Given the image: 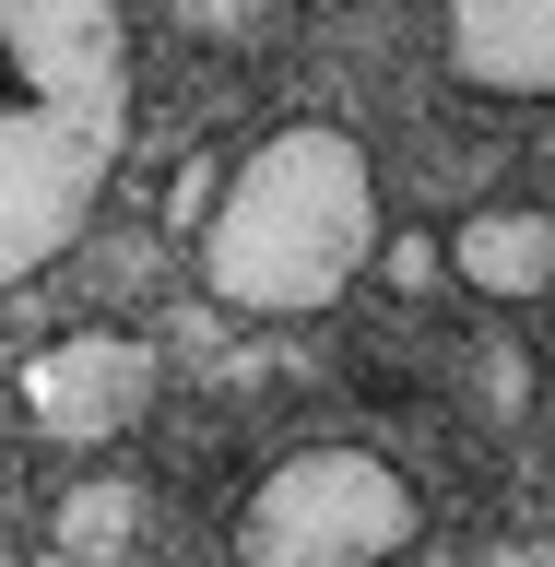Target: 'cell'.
<instances>
[{"label":"cell","instance_id":"3","mask_svg":"<svg viewBox=\"0 0 555 567\" xmlns=\"http://www.w3.org/2000/svg\"><path fill=\"white\" fill-rule=\"evenodd\" d=\"M414 532H425L414 473L390 450H354V437L284 450L237 496V567H390L414 556Z\"/></svg>","mask_w":555,"mask_h":567},{"label":"cell","instance_id":"2","mask_svg":"<svg viewBox=\"0 0 555 567\" xmlns=\"http://www.w3.org/2000/svg\"><path fill=\"white\" fill-rule=\"evenodd\" d=\"M390 202L367 142L331 131V118H284L213 177L202 202V296L225 319H319L367 284V248H379Z\"/></svg>","mask_w":555,"mask_h":567},{"label":"cell","instance_id":"8","mask_svg":"<svg viewBox=\"0 0 555 567\" xmlns=\"http://www.w3.org/2000/svg\"><path fill=\"white\" fill-rule=\"evenodd\" d=\"M177 24H202V35H260L273 24V0H166Z\"/></svg>","mask_w":555,"mask_h":567},{"label":"cell","instance_id":"5","mask_svg":"<svg viewBox=\"0 0 555 567\" xmlns=\"http://www.w3.org/2000/svg\"><path fill=\"white\" fill-rule=\"evenodd\" d=\"M438 272L461 296H485V308H532L555 296V202H473L438 237Z\"/></svg>","mask_w":555,"mask_h":567},{"label":"cell","instance_id":"6","mask_svg":"<svg viewBox=\"0 0 555 567\" xmlns=\"http://www.w3.org/2000/svg\"><path fill=\"white\" fill-rule=\"evenodd\" d=\"M438 48L485 95H555V0H438Z\"/></svg>","mask_w":555,"mask_h":567},{"label":"cell","instance_id":"7","mask_svg":"<svg viewBox=\"0 0 555 567\" xmlns=\"http://www.w3.org/2000/svg\"><path fill=\"white\" fill-rule=\"evenodd\" d=\"M367 284H390V296H438V225H379Z\"/></svg>","mask_w":555,"mask_h":567},{"label":"cell","instance_id":"4","mask_svg":"<svg viewBox=\"0 0 555 567\" xmlns=\"http://www.w3.org/2000/svg\"><path fill=\"white\" fill-rule=\"evenodd\" d=\"M154 390H166V354L142 343V331H119V319H71L60 343L24 354L12 402H24V425L48 437V450H119V437L154 414Z\"/></svg>","mask_w":555,"mask_h":567},{"label":"cell","instance_id":"9","mask_svg":"<svg viewBox=\"0 0 555 567\" xmlns=\"http://www.w3.org/2000/svg\"><path fill=\"white\" fill-rule=\"evenodd\" d=\"M213 177H225V166H213V154H202V166H177V202H166V225H202V202H213Z\"/></svg>","mask_w":555,"mask_h":567},{"label":"cell","instance_id":"1","mask_svg":"<svg viewBox=\"0 0 555 567\" xmlns=\"http://www.w3.org/2000/svg\"><path fill=\"white\" fill-rule=\"evenodd\" d=\"M131 142V12L0 0V296L95 225Z\"/></svg>","mask_w":555,"mask_h":567}]
</instances>
